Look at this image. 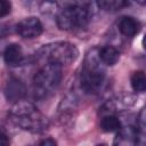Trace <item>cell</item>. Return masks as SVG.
<instances>
[{
  "mask_svg": "<svg viewBox=\"0 0 146 146\" xmlns=\"http://www.w3.org/2000/svg\"><path fill=\"white\" fill-rule=\"evenodd\" d=\"M3 94L8 102L16 103L21 99H24L26 95V87L18 78L10 76L5 84Z\"/></svg>",
  "mask_w": 146,
  "mask_h": 146,
  "instance_id": "ba28073f",
  "label": "cell"
},
{
  "mask_svg": "<svg viewBox=\"0 0 146 146\" xmlns=\"http://www.w3.org/2000/svg\"><path fill=\"white\" fill-rule=\"evenodd\" d=\"M138 123L141 128H146V106H144L138 114Z\"/></svg>",
  "mask_w": 146,
  "mask_h": 146,
  "instance_id": "e0dca14e",
  "label": "cell"
},
{
  "mask_svg": "<svg viewBox=\"0 0 146 146\" xmlns=\"http://www.w3.org/2000/svg\"><path fill=\"white\" fill-rule=\"evenodd\" d=\"M3 60L10 67H17L24 62V52L18 43H9L3 50Z\"/></svg>",
  "mask_w": 146,
  "mask_h": 146,
  "instance_id": "30bf717a",
  "label": "cell"
},
{
  "mask_svg": "<svg viewBox=\"0 0 146 146\" xmlns=\"http://www.w3.org/2000/svg\"><path fill=\"white\" fill-rule=\"evenodd\" d=\"M133 1L139 3V5H146V0H133Z\"/></svg>",
  "mask_w": 146,
  "mask_h": 146,
  "instance_id": "44dd1931",
  "label": "cell"
},
{
  "mask_svg": "<svg viewBox=\"0 0 146 146\" xmlns=\"http://www.w3.org/2000/svg\"><path fill=\"white\" fill-rule=\"evenodd\" d=\"M136 103V98L131 95H124V96H117L113 97L108 100H106L100 110V114H117L123 111H127Z\"/></svg>",
  "mask_w": 146,
  "mask_h": 146,
  "instance_id": "52a82bcc",
  "label": "cell"
},
{
  "mask_svg": "<svg viewBox=\"0 0 146 146\" xmlns=\"http://www.w3.org/2000/svg\"><path fill=\"white\" fill-rule=\"evenodd\" d=\"M98 56L105 66H114L121 57V52L114 46H104L98 48Z\"/></svg>",
  "mask_w": 146,
  "mask_h": 146,
  "instance_id": "7c38bea8",
  "label": "cell"
},
{
  "mask_svg": "<svg viewBox=\"0 0 146 146\" xmlns=\"http://www.w3.org/2000/svg\"><path fill=\"white\" fill-rule=\"evenodd\" d=\"M105 67L99 59L98 48H92L86 54L79 76L80 87L86 94L94 95L100 91L106 79Z\"/></svg>",
  "mask_w": 146,
  "mask_h": 146,
  "instance_id": "7a4b0ae2",
  "label": "cell"
},
{
  "mask_svg": "<svg viewBox=\"0 0 146 146\" xmlns=\"http://www.w3.org/2000/svg\"><path fill=\"white\" fill-rule=\"evenodd\" d=\"M141 46H143L144 50L146 51V33L144 34V36H143V39H141Z\"/></svg>",
  "mask_w": 146,
  "mask_h": 146,
  "instance_id": "ffe728a7",
  "label": "cell"
},
{
  "mask_svg": "<svg viewBox=\"0 0 146 146\" xmlns=\"http://www.w3.org/2000/svg\"><path fill=\"white\" fill-rule=\"evenodd\" d=\"M140 23L132 16H123L117 24L119 32L125 38H133L140 31Z\"/></svg>",
  "mask_w": 146,
  "mask_h": 146,
  "instance_id": "8fae6325",
  "label": "cell"
},
{
  "mask_svg": "<svg viewBox=\"0 0 146 146\" xmlns=\"http://www.w3.org/2000/svg\"><path fill=\"white\" fill-rule=\"evenodd\" d=\"M11 11L10 0H0V17H6Z\"/></svg>",
  "mask_w": 146,
  "mask_h": 146,
  "instance_id": "2e32d148",
  "label": "cell"
},
{
  "mask_svg": "<svg viewBox=\"0 0 146 146\" xmlns=\"http://www.w3.org/2000/svg\"><path fill=\"white\" fill-rule=\"evenodd\" d=\"M8 117L17 128L32 133H42L49 127L48 117L33 103L24 99L13 103Z\"/></svg>",
  "mask_w": 146,
  "mask_h": 146,
  "instance_id": "6da1fadb",
  "label": "cell"
},
{
  "mask_svg": "<svg viewBox=\"0 0 146 146\" xmlns=\"http://www.w3.org/2000/svg\"><path fill=\"white\" fill-rule=\"evenodd\" d=\"M79 57V50L75 44L67 41H56L43 44L35 54L34 58L41 64H58L66 66L72 64Z\"/></svg>",
  "mask_w": 146,
  "mask_h": 146,
  "instance_id": "277c9868",
  "label": "cell"
},
{
  "mask_svg": "<svg viewBox=\"0 0 146 146\" xmlns=\"http://www.w3.org/2000/svg\"><path fill=\"white\" fill-rule=\"evenodd\" d=\"M139 128L133 124H125L120 128L114 138V145H137Z\"/></svg>",
  "mask_w": 146,
  "mask_h": 146,
  "instance_id": "9c48e42d",
  "label": "cell"
},
{
  "mask_svg": "<svg viewBox=\"0 0 146 146\" xmlns=\"http://www.w3.org/2000/svg\"><path fill=\"white\" fill-rule=\"evenodd\" d=\"M96 3L105 11H117L128 5V0H96Z\"/></svg>",
  "mask_w": 146,
  "mask_h": 146,
  "instance_id": "9a60e30c",
  "label": "cell"
},
{
  "mask_svg": "<svg viewBox=\"0 0 146 146\" xmlns=\"http://www.w3.org/2000/svg\"><path fill=\"white\" fill-rule=\"evenodd\" d=\"M63 67L58 64H42L32 79V91L34 98L43 99L52 94L63 79Z\"/></svg>",
  "mask_w": 146,
  "mask_h": 146,
  "instance_id": "5b68a950",
  "label": "cell"
},
{
  "mask_svg": "<svg viewBox=\"0 0 146 146\" xmlns=\"http://www.w3.org/2000/svg\"><path fill=\"white\" fill-rule=\"evenodd\" d=\"M130 86L135 92L146 91V73L144 71H135L130 76Z\"/></svg>",
  "mask_w": 146,
  "mask_h": 146,
  "instance_id": "5bb4252c",
  "label": "cell"
},
{
  "mask_svg": "<svg viewBox=\"0 0 146 146\" xmlns=\"http://www.w3.org/2000/svg\"><path fill=\"white\" fill-rule=\"evenodd\" d=\"M39 145H46V146H54V145H57V141L55 140V139H52L51 137H47V138H44V139H42V140H40L39 141Z\"/></svg>",
  "mask_w": 146,
  "mask_h": 146,
  "instance_id": "ac0fdd59",
  "label": "cell"
},
{
  "mask_svg": "<svg viewBox=\"0 0 146 146\" xmlns=\"http://www.w3.org/2000/svg\"><path fill=\"white\" fill-rule=\"evenodd\" d=\"M91 19L89 6L66 0L56 10V24L62 31H79L88 26Z\"/></svg>",
  "mask_w": 146,
  "mask_h": 146,
  "instance_id": "3957f363",
  "label": "cell"
},
{
  "mask_svg": "<svg viewBox=\"0 0 146 146\" xmlns=\"http://www.w3.org/2000/svg\"><path fill=\"white\" fill-rule=\"evenodd\" d=\"M9 137L7 136V133L5 132V130H2V135H1V144L2 145H9Z\"/></svg>",
  "mask_w": 146,
  "mask_h": 146,
  "instance_id": "d6986e66",
  "label": "cell"
},
{
  "mask_svg": "<svg viewBox=\"0 0 146 146\" xmlns=\"http://www.w3.org/2000/svg\"><path fill=\"white\" fill-rule=\"evenodd\" d=\"M99 127L102 131L104 132H117L120 128L122 127V123L120 119L116 116V114H104L102 115Z\"/></svg>",
  "mask_w": 146,
  "mask_h": 146,
  "instance_id": "4fadbf2b",
  "label": "cell"
},
{
  "mask_svg": "<svg viewBox=\"0 0 146 146\" xmlns=\"http://www.w3.org/2000/svg\"><path fill=\"white\" fill-rule=\"evenodd\" d=\"M15 31L23 39H35L42 34L43 25L38 17L29 16L16 24Z\"/></svg>",
  "mask_w": 146,
  "mask_h": 146,
  "instance_id": "8992f818",
  "label": "cell"
}]
</instances>
